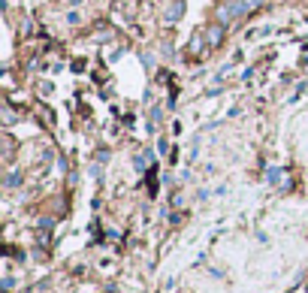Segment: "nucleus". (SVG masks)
<instances>
[{
  "mask_svg": "<svg viewBox=\"0 0 308 293\" xmlns=\"http://www.w3.org/2000/svg\"><path fill=\"white\" fill-rule=\"evenodd\" d=\"M181 12H185V6H181V3H175L172 9H166V19H169V22H175V19H181Z\"/></svg>",
  "mask_w": 308,
  "mask_h": 293,
  "instance_id": "obj_1",
  "label": "nucleus"
},
{
  "mask_svg": "<svg viewBox=\"0 0 308 293\" xmlns=\"http://www.w3.org/2000/svg\"><path fill=\"white\" fill-rule=\"evenodd\" d=\"M221 37H224V30H221V27L209 30V43H212V45H214V43H221Z\"/></svg>",
  "mask_w": 308,
  "mask_h": 293,
  "instance_id": "obj_2",
  "label": "nucleus"
}]
</instances>
